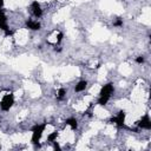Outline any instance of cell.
I'll return each mask as SVG.
<instances>
[{"label":"cell","mask_w":151,"mask_h":151,"mask_svg":"<svg viewBox=\"0 0 151 151\" xmlns=\"http://www.w3.org/2000/svg\"><path fill=\"white\" fill-rule=\"evenodd\" d=\"M113 26H116V27H122V26H123V19L118 18V19L113 22Z\"/></svg>","instance_id":"obj_14"},{"label":"cell","mask_w":151,"mask_h":151,"mask_svg":"<svg viewBox=\"0 0 151 151\" xmlns=\"http://www.w3.org/2000/svg\"><path fill=\"white\" fill-rule=\"evenodd\" d=\"M63 37H64V34H63L61 32H59V33H58V35H57V42H55V45H59V44L61 42Z\"/></svg>","instance_id":"obj_15"},{"label":"cell","mask_w":151,"mask_h":151,"mask_svg":"<svg viewBox=\"0 0 151 151\" xmlns=\"http://www.w3.org/2000/svg\"><path fill=\"white\" fill-rule=\"evenodd\" d=\"M144 61H145V59H144L143 55H139V57L136 58V63H137V64H143Z\"/></svg>","instance_id":"obj_16"},{"label":"cell","mask_w":151,"mask_h":151,"mask_svg":"<svg viewBox=\"0 0 151 151\" xmlns=\"http://www.w3.org/2000/svg\"><path fill=\"white\" fill-rule=\"evenodd\" d=\"M65 96H66V90H65L64 87L59 88L58 92H57V99H58V100H63Z\"/></svg>","instance_id":"obj_11"},{"label":"cell","mask_w":151,"mask_h":151,"mask_svg":"<svg viewBox=\"0 0 151 151\" xmlns=\"http://www.w3.org/2000/svg\"><path fill=\"white\" fill-rule=\"evenodd\" d=\"M137 125H138L140 129L150 130V129H151V119H150L149 114H144V116L137 122Z\"/></svg>","instance_id":"obj_5"},{"label":"cell","mask_w":151,"mask_h":151,"mask_svg":"<svg viewBox=\"0 0 151 151\" xmlns=\"http://www.w3.org/2000/svg\"><path fill=\"white\" fill-rule=\"evenodd\" d=\"M113 91H114L113 84H112V83H107V84H105V85L100 88L99 96H104V97H110V98H111V94H112Z\"/></svg>","instance_id":"obj_6"},{"label":"cell","mask_w":151,"mask_h":151,"mask_svg":"<svg viewBox=\"0 0 151 151\" xmlns=\"http://www.w3.org/2000/svg\"><path fill=\"white\" fill-rule=\"evenodd\" d=\"M57 137H58V132L54 131V132H52V133H50V134L47 136V140L51 142V143H53V142L57 139Z\"/></svg>","instance_id":"obj_13"},{"label":"cell","mask_w":151,"mask_h":151,"mask_svg":"<svg viewBox=\"0 0 151 151\" xmlns=\"http://www.w3.org/2000/svg\"><path fill=\"white\" fill-rule=\"evenodd\" d=\"M109 100H110V97H104V96H99V98H98V104L103 106V105H106Z\"/></svg>","instance_id":"obj_12"},{"label":"cell","mask_w":151,"mask_h":151,"mask_svg":"<svg viewBox=\"0 0 151 151\" xmlns=\"http://www.w3.org/2000/svg\"><path fill=\"white\" fill-rule=\"evenodd\" d=\"M125 117H126V113H125V111L122 110V111H119L117 113L116 117L111 118V122L114 123L118 127H124V125H125Z\"/></svg>","instance_id":"obj_4"},{"label":"cell","mask_w":151,"mask_h":151,"mask_svg":"<svg viewBox=\"0 0 151 151\" xmlns=\"http://www.w3.org/2000/svg\"><path fill=\"white\" fill-rule=\"evenodd\" d=\"M65 124L68 125L72 130H76V129L78 127V120H77L76 118H67V119L65 120Z\"/></svg>","instance_id":"obj_9"},{"label":"cell","mask_w":151,"mask_h":151,"mask_svg":"<svg viewBox=\"0 0 151 151\" xmlns=\"http://www.w3.org/2000/svg\"><path fill=\"white\" fill-rule=\"evenodd\" d=\"M86 87H87V81H86V80H80V81L76 85L74 91H76V92H81V91H84Z\"/></svg>","instance_id":"obj_10"},{"label":"cell","mask_w":151,"mask_h":151,"mask_svg":"<svg viewBox=\"0 0 151 151\" xmlns=\"http://www.w3.org/2000/svg\"><path fill=\"white\" fill-rule=\"evenodd\" d=\"M4 4H5V2H4V0H0V8H2V7H4Z\"/></svg>","instance_id":"obj_18"},{"label":"cell","mask_w":151,"mask_h":151,"mask_svg":"<svg viewBox=\"0 0 151 151\" xmlns=\"http://www.w3.org/2000/svg\"><path fill=\"white\" fill-rule=\"evenodd\" d=\"M26 27L28 29H32V31H38V29H40V22L29 19V20L26 21Z\"/></svg>","instance_id":"obj_8"},{"label":"cell","mask_w":151,"mask_h":151,"mask_svg":"<svg viewBox=\"0 0 151 151\" xmlns=\"http://www.w3.org/2000/svg\"><path fill=\"white\" fill-rule=\"evenodd\" d=\"M53 147H54L55 150H58V151H60V150H61V147H60V145H59L58 143H55V142H53Z\"/></svg>","instance_id":"obj_17"},{"label":"cell","mask_w":151,"mask_h":151,"mask_svg":"<svg viewBox=\"0 0 151 151\" xmlns=\"http://www.w3.org/2000/svg\"><path fill=\"white\" fill-rule=\"evenodd\" d=\"M31 9H32V13H33V15L35 18H40L42 15V9H41V6H40V4L38 1L34 0L31 4Z\"/></svg>","instance_id":"obj_7"},{"label":"cell","mask_w":151,"mask_h":151,"mask_svg":"<svg viewBox=\"0 0 151 151\" xmlns=\"http://www.w3.org/2000/svg\"><path fill=\"white\" fill-rule=\"evenodd\" d=\"M0 28L5 32V35H12L13 32L8 28V25H7V18H6V14L4 12L2 8H0Z\"/></svg>","instance_id":"obj_3"},{"label":"cell","mask_w":151,"mask_h":151,"mask_svg":"<svg viewBox=\"0 0 151 151\" xmlns=\"http://www.w3.org/2000/svg\"><path fill=\"white\" fill-rule=\"evenodd\" d=\"M45 129H46V123L38 124V125H35V126L32 129V138H31L32 144L40 146L39 140H40V138H41V136H42V133H44Z\"/></svg>","instance_id":"obj_1"},{"label":"cell","mask_w":151,"mask_h":151,"mask_svg":"<svg viewBox=\"0 0 151 151\" xmlns=\"http://www.w3.org/2000/svg\"><path fill=\"white\" fill-rule=\"evenodd\" d=\"M14 104V96L13 93H7L2 97L1 101H0V109L2 111H8Z\"/></svg>","instance_id":"obj_2"}]
</instances>
